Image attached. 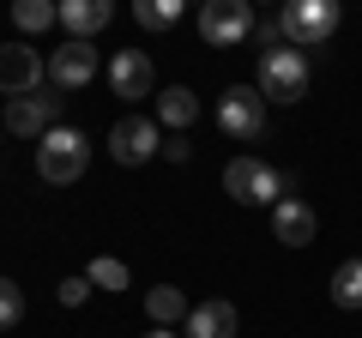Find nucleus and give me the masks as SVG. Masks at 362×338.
<instances>
[{
    "mask_svg": "<svg viewBox=\"0 0 362 338\" xmlns=\"http://www.w3.org/2000/svg\"><path fill=\"white\" fill-rule=\"evenodd\" d=\"M223 194L242 199V206H278V199H296V175H284V169L259 163V157H230V169H223Z\"/></svg>",
    "mask_w": 362,
    "mask_h": 338,
    "instance_id": "nucleus-1",
    "label": "nucleus"
},
{
    "mask_svg": "<svg viewBox=\"0 0 362 338\" xmlns=\"http://www.w3.org/2000/svg\"><path fill=\"white\" fill-rule=\"evenodd\" d=\"M85 163H90V139L78 127H49L42 133V145H37V175L42 182L66 187V182L85 175Z\"/></svg>",
    "mask_w": 362,
    "mask_h": 338,
    "instance_id": "nucleus-2",
    "label": "nucleus"
},
{
    "mask_svg": "<svg viewBox=\"0 0 362 338\" xmlns=\"http://www.w3.org/2000/svg\"><path fill=\"white\" fill-rule=\"evenodd\" d=\"M278 25H284L290 49H320V42H332V30H338V6L332 0H290L284 13H278Z\"/></svg>",
    "mask_w": 362,
    "mask_h": 338,
    "instance_id": "nucleus-3",
    "label": "nucleus"
},
{
    "mask_svg": "<svg viewBox=\"0 0 362 338\" xmlns=\"http://www.w3.org/2000/svg\"><path fill=\"white\" fill-rule=\"evenodd\" d=\"M259 97H272V103H302L308 97V61H302V49L259 54Z\"/></svg>",
    "mask_w": 362,
    "mask_h": 338,
    "instance_id": "nucleus-4",
    "label": "nucleus"
},
{
    "mask_svg": "<svg viewBox=\"0 0 362 338\" xmlns=\"http://www.w3.org/2000/svg\"><path fill=\"white\" fill-rule=\"evenodd\" d=\"M199 37H206V49H242L254 37V6L247 0H206Z\"/></svg>",
    "mask_w": 362,
    "mask_h": 338,
    "instance_id": "nucleus-5",
    "label": "nucleus"
},
{
    "mask_svg": "<svg viewBox=\"0 0 362 338\" xmlns=\"http://www.w3.org/2000/svg\"><path fill=\"white\" fill-rule=\"evenodd\" d=\"M218 127L230 133V139L254 145L259 133H266V97H259L254 85H230V91H223V103H218Z\"/></svg>",
    "mask_w": 362,
    "mask_h": 338,
    "instance_id": "nucleus-6",
    "label": "nucleus"
},
{
    "mask_svg": "<svg viewBox=\"0 0 362 338\" xmlns=\"http://www.w3.org/2000/svg\"><path fill=\"white\" fill-rule=\"evenodd\" d=\"M157 151H163V139H157V121L127 115V121H115V127H109V157H115V163L139 169V163H151Z\"/></svg>",
    "mask_w": 362,
    "mask_h": 338,
    "instance_id": "nucleus-7",
    "label": "nucleus"
},
{
    "mask_svg": "<svg viewBox=\"0 0 362 338\" xmlns=\"http://www.w3.org/2000/svg\"><path fill=\"white\" fill-rule=\"evenodd\" d=\"M42 54L37 49H25V42H6L0 49V97H30L42 85Z\"/></svg>",
    "mask_w": 362,
    "mask_h": 338,
    "instance_id": "nucleus-8",
    "label": "nucleus"
},
{
    "mask_svg": "<svg viewBox=\"0 0 362 338\" xmlns=\"http://www.w3.org/2000/svg\"><path fill=\"white\" fill-rule=\"evenodd\" d=\"M61 97H42V91H30V97H13L6 103V127L18 133V139H42L49 127H61Z\"/></svg>",
    "mask_w": 362,
    "mask_h": 338,
    "instance_id": "nucleus-9",
    "label": "nucleus"
},
{
    "mask_svg": "<svg viewBox=\"0 0 362 338\" xmlns=\"http://www.w3.org/2000/svg\"><path fill=\"white\" fill-rule=\"evenodd\" d=\"M49 78H54V91L90 85V78H97V49H90V42H61L54 61H49Z\"/></svg>",
    "mask_w": 362,
    "mask_h": 338,
    "instance_id": "nucleus-10",
    "label": "nucleus"
},
{
    "mask_svg": "<svg viewBox=\"0 0 362 338\" xmlns=\"http://www.w3.org/2000/svg\"><path fill=\"white\" fill-rule=\"evenodd\" d=\"M151 61H145L139 49H121L115 61H109V91L115 97H127V103H139V97H151Z\"/></svg>",
    "mask_w": 362,
    "mask_h": 338,
    "instance_id": "nucleus-11",
    "label": "nucleus"
},
{
    "mask_svg": "<svg viewBox=\"0 0 362 338\" xmlns=\"http://www.w3.org/2000/svg\"><path fill=\"white\" fill-rule=\"evenodd\" d=\"M314 230H320V223H314V211H308V199H302V194L272 206V235H278L284 247H308Z\"/></svg>",
    "mask_w": 362,
    "mask_h": 338,
    "instance_id": "nucleus-12",
    "label": "nucleus"
},
{
    "mask_svg": "<svg viewBox=\"0 0 362 338\" xmlns=\"http://www.w3.org/2000/svg\"><path fill=\"white\" fill-rule=\"evenodd\" d=\"M109 25V0H61V30H73V42H90Z\"/></svg>",
    "mask_w": 362,
    "mask_h": 338,
    "instance_id": "nucleus-13",
    "label": "nucleus"
},
{
    "mask_svg": "<svg viewBox=\"0 0 362 338\" xmlns=\"http://www.w3.org/2000/svg\"><path fill=\"white\" fill-rule=\"evenodd\" d=\"M187 338H235V308L230 302H194Z\"/></svg>",
    "mask_w": 362,
    "mask_h": 338,
    "instance_id": "nucleus-14",
    "label": "nucleus"
},
{
    "mask_svg": "<svg viewBox=\"0 0 362 338\" xmlns=\"http://www.w3.org/2000/svg\"><path fill=\"white\" fill-rule=\"evenodd\" d=\"M157 121H163V127H194L199 121V97L187 91V85H169V91H157Z\"/></svg>",
    "mask_w": 362,
    "mask_h": 338,
    "instance_id": "nucleus-15",
    "label": "nucleus"
},
{
    "mask_svg": "<svg viewBox=\"0 0 362 338\" xmlns=\"http://www.w3.org/2000/svg\"><path fill=\"white\" fill-rule=\"evenodd\" d=\"M145 314H151V326H175V320L194 314V302L181 296L175 284H157V290H145Z\"/></svg>",
    "mask_w": 362,
    "mask_h": 338,
    "instance_id": "nucleus-16",
    "label": "nucleus"
},
{
    "mask_svg": "<svg viewBox=\"0 0 362 338\" xmlns=\"http://www.w3.org/2000/svg\"><path fill=\"white\" fill-rule=\"evenodd\" d=\"M13 25L25 30V37H37V30L61 25V0H13Z\"/></svg>",
    "mask_w": 362,
    "mask_h": 338,
    "instance_id": "nucleus-17",
    "label": "nucleus"
},
{
    "mask_svg": "<svg viewBox=\"0 0 362 338\" xmlns=\"http://www.w3.org/2000/svg\"><path fill=\"white\" fill-rule=\"evenodd\" d=\"M332 302L338 308H362V260H344L332 272Z\"/></svg>",
    "mask_w": 362,
    "mask_h": 338,
    "instance_id": "nucleus-18",
    "label": "nucleus"
},
{
    "mask_svg": "<svg viewBox=\"0 0 362 338\" xmlns=\"http://www.w3.org/2000/svg\"><path fill=\"white\" fill-rule=\"evenodd\" d=\"M85 278H90V290H109V296H115V290H127V266L109 260V254H97V260L85 266Z\"/></svg>",
    "mask_w": 362,
    "mask_h": 338,
    "instance_id": "nucleus-19",
    "label": "nucleus"
},
{
    "mask_svg": "<svg viewBox=\"0 0 362 338\" xmlns=\"http://www.w3.org/2000/svg\"><path fill=\"white\" fill-rule=\"evenodd\" d=\"M133 18H139L145 30H169L181 18V0H139V6H133Z\"/></svg>",
    "mask_w": 362,
    "mask_h": 338,
    "instance_id": "nucleus-20",
    "label": "nucleus"
},
{
    "mask_svg": "<svg viewBox=\"0 0 362 338\" xmlns=\"http://www.w3.org/2000/svg\"><path fill=\"white\" fill-rule=\"evenodd\" d=\"M18 320H25V290H18L13 278H0V332L18 326Z\"/></svg>",
    "mask_w": 362,
    "mask_h": 338,
    "instance_id": "nucleus-21",
    "label": "nucleus"
},
{
    "mask_svg": "<svg viewBox=\"0 0 362 338\" xmlns=\"http://www.w3.org/2000/svg\"><path fill=\"white\" fill-rule=\"evenodd\" d=\"M254 42H259V49H290V42H284V25H278V13H272V18H254Z\"/></svg>",
    "mask_w": 362,
    "mask_h": 338,
    "instance_id": "nucleus-22",
    "label": "nucleus"
},
{
    "mask_svg": "<svg viewBox=\"0 0 362 338\" xmlns=\"http://www.w3.org/2000/svg\"><path fill=\"white\" fill-rule=\"evenodd\" d=\"M54 296H61V308H85V302H90V278H85V272H78V278H61Z\"/></svg>",
    "mask_w": 362,
    "mask_h": 338,
    "instance_id": "nucleus-23",
    "label": "nucleus"
},
{
    "mask_svg": "<svg viewBox=\"0 0 362 338\" xmlns=\"http://www.w3.org/2000/svg\"><path fill=\"white\" fill-rule=\"evenodd\" d=\"M163 157H169V163H187V157H194V145L181 139V133H169V139H163Z\"/></svg>",
    "mask_w": 362,
    "mask_h": 338,
    "instance_id": "nucleus-24",
    "label": "nucleus"
},
{
    "mask_svg": "<svg viewBox=\"0 0 362 338\" xmlns=\"http://www.w3.org/2000/svg\"><path fill=\"white\" fill-rule=\"evenodd\" d=\"M145 338H175V332H169V326H151V332H145Z\"/></svg>",
    "mask_w": 362,
    "mask_h": 338,
    "instance_id": "nucleus-25",
    "label": "nucleus"
},
{
    "mask_svg": "<svg viewBox=\"0 0 362 338\" xmlns=\"http://www.w3.org/2000/svg\"><path fill=\"white\" fill-rule=\"evenodd\" d=\"M0 133H6V115H0Z\"/></svg>",
    "mask_w": 362,
    "mask_h": 338,
    "instance_id": "nucleus-26",
    "label": "nucleus"
}]
</instances>
